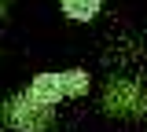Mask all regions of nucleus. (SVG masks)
Here are the masks:
<instances>
[{"label": "nucleus", "mask_w": 147, "mask_h": 132, "mask_svg": "<svg viewBox=\"0 0 147 132\" xmlns=\"http://www.w3.org/2000/svg\"><path fill=\"white\" fill-rule=\"evenodd\" d=\"M88 74L85 70H63V74H37L33 81H30V88L26 92L33 95L37 103H48V107H55L59 99H77V95H88Z\"/></svg>", "instance_id": "obj_1"}, {"label": "nucleus", "mask_w": 147, "mask_h": 132, "mask_svg": "<svg viewBox=\"0 0 147 132\" xmlns=\"http://www.w3.org/2000/svg\"><path fill=\"white\" fill-rule=\"evenodd\" d=\"M4 121H7V129H15V132H44V129L55 125V107L37 103L30 92H18L4 107Z\"/></svg>", "instance_id": "obj_2"}, {"label": "nucleus", "mask_w": 147, "mask_h": 132, "mask_svg": "<svg viewBox=\"0 0 147 132\" xmlns=\"http://www.w3.org/2000/svg\"><path fill=\"white\" fill-rule=\"evenodd\" d=\"M59 7H63V15L74 22H92L99 15V0H59Z\"/></svg>", "instance_id": "obj_3"}]
</instances>
